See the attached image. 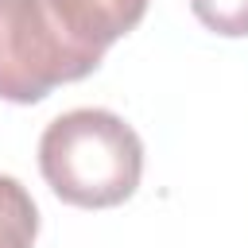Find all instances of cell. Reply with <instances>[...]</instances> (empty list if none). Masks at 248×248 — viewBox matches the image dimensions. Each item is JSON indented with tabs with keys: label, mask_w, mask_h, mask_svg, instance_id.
<instances>
[{
	"label": "cell",
	"mask_w": 248,
	"mask_h": 248,
	"mask_svg": "<svg viewBox=\"0 0 248 248\" xmlns=\"http://www.w3.org/2000/svg\"><path fill=\"white\" fill-rule=\"evenodd\" d=\"M39 170L62 202L108 209L136 194L143 143L136 128L108 108H70L46 124L39 140Z\"/></svg>",
	"instance_id": "cell-1"
},
{
	"label": "cell",
	"mask_w": 248,
	"mask_h": 248,
	"mask_svg": "<svg viewBox=\"0 0 248 248\" xmlns=\"http://www.w3.org/2000/svg\"><path fill=\"white\" fill-rule=\"evenodd\" d=\"M93 70L97 62L66 39L46 0H0V101L35 105Z\"/></svg>",
	"instance_id": "cell-2"
},
{
	"label": "cell",
	"mask_w": 248,
	"mask_h": 248,
	"mask_svg": "<svg viewBox=\"0 0 248 248\" xmlns=\"http://www.w3.org/2000/svg\"><path fill=\"white\" fill-rule=\"evenodd\" d=\"M66 39L101 66L105 50L124 39L147 12V0H46Z\"/></svg>",
	"instance_id": "cell-3"
},
{
	"label": "cell",
	"mask_w": 248,
	"mask_h": 248,
	"mask_svg": "<svg viewBox=\"0 0 248 248\" xmlns=\"http://www.w3.org/2000/svg\"><path fill=\"white\" fill-rule=\"evenodd\" d=\"M39 232V209L27 186L12 174H0V248H31Z\"/></svg>",
	"instance_id": "cell-4"
},
{
	"label": "cell",
	"mask_w": 248,
	"mask_h": 248,
	"mask_svg": "<svg viewBox=\"0 0 248 248\" xmlns=\"http://www.w3.org/2000/svg\"><path fill=\"white\" fill-rule=\"evenodd\" d=\"M190 8L217 35H229V39L248 35V0H190Z\"/></svg>",
	"instance_id": "cell-5"
}]
</instances>
